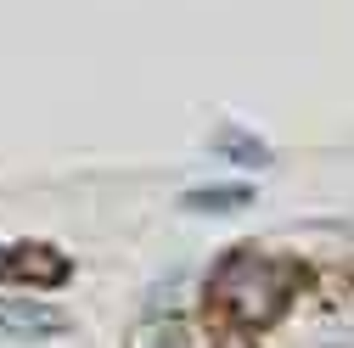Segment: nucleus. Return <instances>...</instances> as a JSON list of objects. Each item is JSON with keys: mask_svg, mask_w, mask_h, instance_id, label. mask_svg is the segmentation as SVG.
<instances>
[{"mask_svg": "<svg viewBox=\"0 0 354 348\" xmlns=\"http://www.w3.org/2000/svg\"><path fill=\"white\" fill-rule=\"evenodd\" d=\"M292 292H298V264L270 258V253H253V247L231 253L225 264L214 270V303L248 331L276 326L281 309L292 303Z\"/></svg>", "mask_w": 354, "mask_h": 348, "instance_id": "f257e3e1", "label": "nucleus"}, {"mask_svg": "<svg viewBox=\"0 0 354 348\" xmlns=\"http://www.w3.org/2000/svg\"><path fill=\"white\" fill-rule=\"evenodd\" d=\"M0 276L17 281V287H57V281H68V258L46 242H23L0 258Z\"/></svg>", "mask_w": 354, "mask_h": 348, "instance_id": "f03ea898", "label": "nucleus"}, {"mask_svg": "<svg viewBox=\"0 0 354 348\" xmlns=\"http://www.w3.org/2000/svg\"><path fill=\"white\" fill-rule=\"evenodd\" d=\"M0 331H6V337H57V331H68V315L51 309V303L0 298Z\"/></svg>", "mask_w": 354, "mask_h": 348, "instance_id": "7ed1b4c3", "label": "nucleus"}, {"mask_svg": "<svg viewBox=\"0 0 354 348\" xmlns=\"http://www.w3.org/2000/svg\"><path fill=\"white\" fill-rule=\"evenodd\" d=\"M248 202H253L248 186H203V191H186V208H197V213H236Z\"/></svg>", "mask_w": 354, "mask_h": 348, "instance_id": "20e7f679", "label": "nucleus"}, {"mask_svg": "<svg viewBox=\"0 0 354 348\" xmlns=\"http://www.w3.org/2000/svg\"><path fill=\"white\" fill-rule=\"evenodd\" d=\"M214 146L219 152H231L236 163H270V146H264V141H253V135H242V129H219V135H214Z\"/></svg>", "mask_w": 354, "mask_h": 348, "instance_id": "39448f33", "label": "nucleus"}, {"mask_svg": "<svg viewBox=\"0 0 354 348\" xmlns=\"http://www.w3.org/2000/svg\"><path fill=\"white\" fill-rule=\"evenodd\" d=\"M231 348H248V342H231Z\"/></svg>", "mask_w": 354, "mask_h": 348, "instance_id": "423d86ee", "label": "nucleus"}]
</instances>
